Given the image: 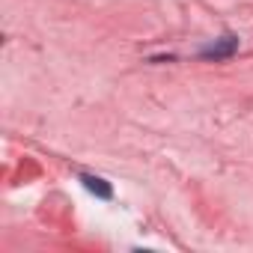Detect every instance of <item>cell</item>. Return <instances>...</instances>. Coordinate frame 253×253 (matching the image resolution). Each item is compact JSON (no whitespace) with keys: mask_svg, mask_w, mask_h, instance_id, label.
Returning a JSON list of instances; mask_svg holds the SVG:
<instances>
[{"mask_svg":"<svg viewBox=\"0 0 253 253\" xmlns=\"http://www.w3.org/2000/svg\"><path fill=\"white\" fill-rule=\"evenodd\" d=\"M235 48H238V39H235V36H223V39H217L214 45H209V48L203 51V57H209V60H223V57H232Z\"/></svg>","mask_w":253,"mask_h":253,"instance_id":"obj_1","label":"cell"},{"mask_svg":"<svg viewBox=\"0 0 253 253\" xmlns=\"http://www.w3.org/2000/svg\"><path fill=\"white\" fill-rule=\"evenodd\" d=\"M81 182H84V188H86L89 194H95V197H101V200H110V197H113V188H110L104 179H98V176L84 173V176H81Z\"/></svg>","mask_w":253,"mask_h":253,"instance_id":"obj_2","label":"cell"}]
</instances>
